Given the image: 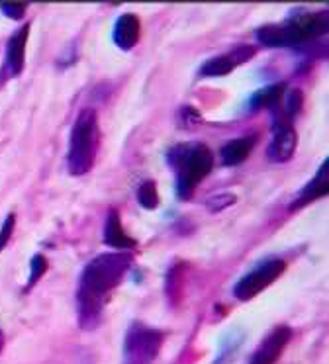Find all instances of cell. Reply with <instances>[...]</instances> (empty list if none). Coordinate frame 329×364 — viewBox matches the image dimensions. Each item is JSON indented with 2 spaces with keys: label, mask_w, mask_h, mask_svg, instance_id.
Masks as SVG:
<instances>
[{
  "label": "cell",
  "mask_w": 329,
  "mask_h": 364,
  "mask_svg": "<svg viewBox=\"0 0 329 364\" xmlns=\"http://www.w3.org/2000/svg\"><path fill=\"white\" fill-rule=\"evenodd\" d=\"M132 264L133 251L102 253L86 262L75 292L77 321L83 331H94L100 325L110 296L122 284Z\"/></svg>",
  "instance_id": "6da1fadb"
},
{
  "label": "cell",
  "mask_w": 329,
  "mask_h": 364,
  "mask_svg": "<svg viewBox=\"0 0 329 364\" xmlns=\"http://www.w3.org/2000/svg\"><path fill=\"white\" fill-rule=\"evenodd\" d=\"M328 12H300L278 24L257 28L255 38L265 48H302L328 33Z\"/></svg>",
  "instance_id": "7a4b0ae2"
},
{
  "label": "cell",
  "mask_w": 329,
  "mask_h": 364,
  "mask_svg": "<svg viewBox=\"0 0 329 364\" xmlns=\"http://www.w3.org/2000/svg\"><path fill=\"white\" fill-rule=\"evenodd\" d=\"M167 163L174 173V194L182 202L194 196L198 184L214 168V153L206 143H180L167 153Z\"/></svg>",
  "instance_id": "3957f363"
},
{
  "label": "cell",
  "mask_w": 329,
  "mask_h": 364,
  "mask_svg": "<svg viewBox=\"0 0 329 364\" xmlns=\"http://www.w3.org/2000/svg\"><path fill=\"white\" fill-rule=\"evenodd\" d=\"M100 149V124L94 108H83L73 122L67 147V171L70 176H85L94 168Z\"/></svg>",
  "instance_id": "277c9868"
},
{
  "label": "cell",
  "mask_w": 329,
  "mask_h": 364,
  "mask_svg": "<svg viewBox=\"0 0 329 364\" xmlns=\"http://www.w3.org/2000/svg\"><path fill=\"white\" fill-rule=\"evenodd\" d=\"M164 333L157 327L132 321L124 337L122 364H155L163 347Z\"/></svg>",
  "instance_id": "5b68a950"
},
{
  "label": "cell",
  "mask_w": 329,
  "mask_h": 364,
  "mask_svg": "<svg viewBox=\"0 0 329 364\" xmlns=\"http://www.w3.org/2000/svg\"><path fill=\"white\" fill-rule=\"evenodd\" d=\"M286 270V261L281 257H266L258 261L249 272H245L234 286V296L239 301L253 300L257 294L276 282Z\"/></svg>",
  "instance_id": "8992f818"
},
{
  "label": "cell",
  "mask_w": 329,
  "mask_h": 364,
  "mask_svg": "<svg viewBox=\"0 0 329 364\" xmlns=\"http://www.w3.org/2000/svg\"><path fill=\"white\" fill-rule=\"evenodd\" d=\"M30 24L20 26L6 41L4 48V57H2V65H0V87L8 82V80L20 77L26 67V46H28V38H30Z\"/></svg>",
  "instance_id": "52a82bcc"
},
{
  "label": "cell",
  "mask_w": 329,
  "mask_h": 364,
  "mask_svg": "<svg viewBox=\"0 0 329 364\" xmlns=\"http://www.w3.org/2000/svg\"><path fill=\"white\" fill-rule=\"evenodd\" d=\"M257 55V48L253 46H247V43H241V46H235L226 53L221 55H216L204 61L202 67L198 69V75L200 77H206V79H216V77H226L229 73H234L237 67L249 63L253 57Z\"/></svg>",
  "instance_id": "ba28073f"
},
{
  "label": "cell",
  "mask_w": 329,
  "mask_h": 364,
  "mask_svg": "<svg viewBox=\"0 0 329 364\" xmlns=\"http://www.w3.org/2000/svg\"><path fill=\"white\" fill-rule=\"evenodd\" d=\"M290 339H292V329L288 325H276L265 339L261 341V345L249 356L247 364H274L282 356Z\"/></svg>",
  "instance_id": "9c48e42d"
},
{
  "label": "cell",
  "mask_w": 329,
  "mask_h": 364,
  "mask_svg": "<svg viewBox=\"0 0 329 364\" xmlns=\"http://www.w3.org/2000/svg\"><path fill=\"white\" fill-rule=\"evenodd\" d=\"M298 147V134L294 126H273V139L266 147V157L271 163L282 165L294 157Z\"/></svg>",
  "instance_id": "30bf717a"
},
{
  "label": "cell",
  "mask_w": 329,
  "mask_h": 364,
  "mask_svg": "<svg viewBox=\"0 0 329 364\" xmlns=\"http://www.w3.org/2000/svg\"><path fill=\"white\" fill-rule=\"evenodd\" d=\"M329 186V159H323V163L320 165V168L315 171V176L312 181L302 186V191L298 192L296 200L290 204V212H296L300 208L312 204L315 200L323 198L328 194Z\"/></svg>",
  "instance_id": "8fae6325"
},
{
  "label": "cell",
  "mask_w": 329,
  "mask_h": 364,
  "mask_svg": "<svg viewBox=\"0 0 329 364\" xmlns=\"http://www.w3.org/2000/svg\"><path fill=\"white\" fill-rule=\"evenodd\" d=\"M104 245L112 247L116 251H133L137 247V241L127 235V231L122 225V215L116 208H110L108 215L104 220Z\"/></svg>",
  "instance_id": "7c38bea8"
},
{
  "label": "cell",
  "mask_w": 329,
  "mask_h": 364,
  "mask_svg": "<svg viewBox=\"0 0 329 364\" xmlns=\"http://www.w3.org/2000/svg\"><path fill=\"white\" fill-rule=\"evenodd\" d=\"M141 36V22L137 14H132V12H125V14H120V18L114 24V30H112V41L118 49L122 51H132L137 41H140Z\"/></svg>",
  "instance_id": "4fadbf2b"
},
{
  "label": "cell",
  "mask_w": 329,
  "mask_h": 364,
  "mask_svg": "<svg viewBox=\"0 0 329 364\" xmlns=\"http://www.w3.org/2000/svg\"><path fill=\"white\" fill-rule=\"evenodd\" d=\"M257 134L243 135V137H237V139H231L227 141L221 149H219V157H221V163L226 166H239L241 163H245L247 159L251 157V153L257 145Z\"/></svg>",
  "instance_id": "5bb4252c"
},
{
  "label": "cell",
  "mask_w": 329,
  "mask_h": 364,
  "mask_svg": "<svg viewBox=\"0 0 329 364\" xmlns=\"http://www.w3.org/2000/svg\"><path fill=\"white\" fill-rule=\"evenodd\" d=\"M284 92H286V85L284 82H276V85H268V87L261 88V90L249 96L247 112L273 110L274 106H278L282 102Z\"/></svg>",
  "instance_id": "9a60e30c"
},
{
  "label": "cell",
  "mask_w": 329,
  "mask_h": 364,
  "mask_svg": "<svg viewBox=\"0 0 329 364\" xmlns=\"http://www.w3.org/2000/svg\"><path fill=\"white\" fill-rule=\"evenodd\" d=\"M243 341H245V333L241 329H229L221 335V339L218 343V348H216V356H214V360L212 364H231L234 363V358L239 353V348H241Z\"/></svg>",
  "instance_id": "2e32d148"
},
{
  "label": "cell",
  "mask_w": 329,
  "mask_h": 364,
  "mask_svg": "<svg viewBox=\"0 0 329 364\" xmlns=\"http://www.w3.org/2000/svg\"><path fill=\"white\" fill-rule=\"evenodd\" d=\"M184 270H187V264L184 262H179V264H172L169 272H167V278H164V296L169 298L172 306L182 298V280H184Z\"/></svg>",
  "instance_id": "e0dca14e"
},
{
  "label": "cell",
  "mask_w": 329,
  "mask_h": 364,
  "mask_svg": "<svg viewBox=\"0 0 329 364\" xmlns=\"http://www.w3.org/2000/svg\"><path fill=\"white\" fill-rule=\"evenodd\" d=\"M135 196H137V202H140V206L143 208V210H157V208H159V202H161L155 181L141 182L140 186H137Z\"/></svg>",
  "instance_id": "ac0fdd59"
},
{
  "label": "cell",
  "mask_w": 329,
  "mask_h": 364,
  "mask_svg": "<svg viewBox=\"0 0 329 364\" xmlns=\"http://www.w3.org/2000/svg\"><path fill=\"white\" fill-rule=\"evenodd\" d=\"M47 267H49V262H47V259L43 257L41 253L33 255L30 261V277H28V286H26V290H30L31 286L38 284V280L43 274L47 272Z\"/></svg>",
  "instance_id": "d6986e66"
},
{
  "label": "cell",
  "mask_w": 329,
  "mask_h": 364,
  "mask_svg": "<svg viewBox=\"0 0 329 364\" xmlns=\"http://www.w3.org/2000/svg\"><path fill=\"white\" fill-rule=\"evenodd\" d=\"M237 202V198H235V194H218V196H214V198H210L208 202H206V208L210 210V212H214V214H219V212H224V210H227V208H231Z\"/></svg>",
  "instance_id": "ffe728a7"
},
{
  "label": "cell",
  "mask_w": 329,
  "mask_h": 364,
  "mask_svg": "<svg viewBox=\"0 0 329 364\" xmlns=\"http://www.w3.org/2000/svg\"><path fill=\"white\" fill-rule=\"evenodd\" d=\"M16 228V214H8L6 220L2 222V228H0V253L4 251V247L8 245V241L12 237Z\"/></svg>",
  "instance_id": "44dd1931"
},
{
  "label": "cell",
  "mask_w": 329,
  "mask_h": 364,
  "mask_svg": "<svg viewBox=\"0 0 329 364\" xmlns=\"http://www.w3.org/2000/svg\"><path fill=\"white\" fill-rule=\"evenodd\" d=\"M200 122V114L192 106H182L179 110V127H194Z\"/></svg>",
  "instance_id": "7402d4cb"
},
{
  "label": "cell",
  "mask_w": 329,
  "mask_h": 364,
  "mask_svg": "<svg viewBox=\"0 0 329 364\" xmlns=\"http://www.w3.org/2000/svg\"><path fill=\"white\" fill-rule=\"evenodd\" d=\"M26 4H0V10L6 18H12V20H20L26 14Z\"/></svg>",
  "instance_id": "603a6c76"
},
{
  "label": "cell",
  "mask_w": 329,
  "mask_h": 364,
  "mask_svg": "<svg viewBox=\"0 0 329 364\" xmlns=\"http://www.w3.org/2000/svg\"><path fill=\"white\" fill-rule=\"evenodd\" d=\"M4 333H2V329H0V353H2V348H4Z\"/></svg>",
  "instance_id": "cb8c5ba5"
}]
</instances>
